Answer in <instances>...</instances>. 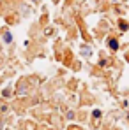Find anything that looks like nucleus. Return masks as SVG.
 I'll use <instances>...</instances> for the list:
<instances>
[{"mask_svg":"<svg viewBox=\"0 0 129 130\" xmlns=\"http://www.w3.org/2000/svg\"><path fill=\"white\" fill-rule=\"evenodd\" d=\"M110 44H111V47H113V49H117V47H119V46H117V42H115V41H111V42H110Z\"/></svg>","mask_w":129,"mask_h":130,"instance_id":"1","label":"nucleus"}]
</instances>
